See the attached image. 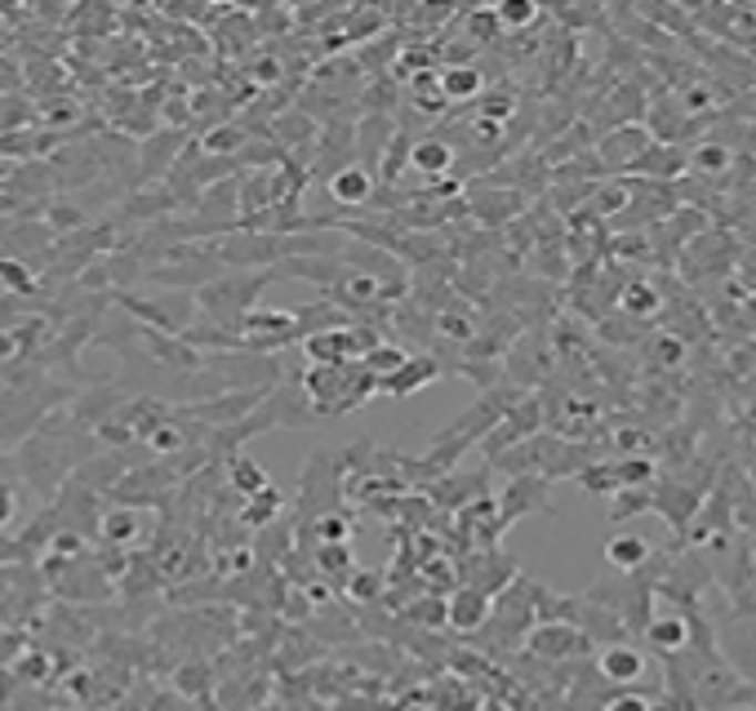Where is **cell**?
Wrapping results in <instances>:
<instances>
[{"label": "cell", "instance_id": "cell-1", "mask_svg": "<svg viewBox=\"0 0 756 711\" xmlns=\"http://www.w3.org/2000/svg\"><path fill=\"white\" fill-rule=\"evenodd\" d=\"M298 388L307 396L311 419H343V414H351L356 405L369 401L374 379L360 370V361L356 365H307Z\"/></svg>", "mask_w": 756, "mask_h": 711}, {"label": "cell", "instance_id": "cell-2", "mask_svg": "<svg viewBox=\"0 0 756 711\" xmlns=\"http://www.w3.org/2000/svg\"><path fill=\"white\" fill-rule=\"evenodd\" d=\"M267 280H272V271H236L227 280H210L205 289H196L201 320H210V324H218L227 333H241V316L249 307H258Z\"/></svg>", "mask_w": 756, "mask_h": 711}, {"label": "cell", "instance_id": "cell-3", "mask_svg": "<svg viewBox=\"0 0 756 711\" xmlns=\"http://www.w3.org/2000/svg\"><path fill=\"white\" fill-rule=\"evenodd\" d=\"M463 205H468V218H477V223L490 227V231L512 227V223L530 209V200H525L521 192H512V187H490V183L463 187Z\"/></svg>", "mask_w": 756, "mask_h": 711}, {"label": "cell", "instance_id": "cell-4", "mask_svg": "<svg viewBox=\"0 0 756 711\" xmlns=\"http://www.w3.org/2000/svg\"><path fill=\"white\" fill-rule=\"evenodd\" d=\"M152 516H143V507H125V503H112L99 512V525L94 534L116 552V556H134L147 538H152Z\"/></svg>", "mask_w": 756, "mask_h": 711}, {"label": "cell", "instance_id": "cell-5", "mask_svg": "<svg viewBox=\"0 0 756 711\" xmlns=\"http://www.w3.org/2000/svg\"><path fill=\"white\" fill-rule=\"evenodd\" d=\"M654 147V138H650V130L636 121V125H619V130H610L592 152H596V161H601V169L610 174V178H627L636 165H641V156Z\"/></svg>", "mask_w": 756, "mask_h": 711}, {"label": "cell", "instance_id": "cell-6", "mask_svg": "<svg viewBox=\"0 0 756 711\" xmlns=\"http://www.w3.org/2000/svg\"><path fill=\"white\" fill-rule=\"evenodd\" d=\"M525 649L539 662H570V658H583L592 649V640L574 622H539V627H530Z\"/></svg>", "mask_w": 756, "mask_h": 711}, {"label": "cell", "instance_id": "cell-7", "mask_svg": "<svg viewBox=\"0 0 756 711\" xmlns=\"http://www.w3.org/2000/svg\"><path fill=\"white\" fill-rule=\"evenodd\" d=\"M183 134L178 130H161V134H152L147 143H143V165H139V187H152V183H161L170 169H174V161L183 156Z\"/></svg>", "mask_w": 756, "mask_h": 711}, {"label": "cell", "instance_id": "cell-8", "mask_svg": "<svg viewBox=\"0 0 756 711\" xmlns=\"http://www.w3.org/2000/svg\"><path fill=\"white\" fill-rule=\"evenodd\" d=\"M548 485H552V481H543V476H512L508 494L499 498V521H503V529H508L512 521L530 516V512H548Z\"/></svg>", "mask_w": 756, "mask_h": 711}, {"label": "cell", "instance_id": "cell-9", "mask_svg": "<svg viewBox=\"0 0 756 711\" xmlns=\"http://www.w3.org/2000/svg\"><path fill=\"white\" fill-rule=\"evenodd\" d=\"M490 605H494V596H486V591L459 583V587L446 596V622H450L454 631H463V636H477V631L486 627V618H490Z\"/></svg>", "mask_w": 756, "mask_h": 711}, {"label": "cell", "instance_id": "cell-10", "mask_svg": "<svg viewBox=\"0 0 756 711\" xmlns=\"http://www.w3.org/2000/svg\"><path fill=\"white\" fill-rule=\"evenodd\" d=\"M441 370H446V365L437 361V356H423V351L415 356V351H410V361H406V365H401L392 379H384V383H378L374 392H384V396H397V401H406V396L423 392L432 379H441Z\"/></svg>", "mask_w": 756, "mask_h": 711}, {"label": "cell", "instance_id": "cell-11", "mask_svg": "<svg viewBox=\"0 0 756 711\" xmlns=\"http://www.w3.org/2000/svg\"><path fill=\"white\" fill-rule=\"evenodd\" d=\"M325 192H329V200H334L338 209H365V205L374 200V192H378V178L351 161V165H343L334 178H325Z\"/></svg>", "mask_w": 756, "mask_h": 711}, {"label": "cell", "instance_id": "cell-12", "mask_svg": "<svg viewBox=\"0 0 756 711\" xmlns=\"http://www.w3.org/2000/svg\"><path fill=\"white\" fill-rule=\"evenodd\" d=\"M596 676L627 689V684H636V680L645 676V653H641L632 640H614V645H605V649L596 653Z\"/></svg>", "mask_w": 756, "mask_h": 711}, {"label": "cell", "instance_id": "cell-13", "mask_svg": "<svg viewBox=\"0 0 756 711\" xmlns=\"http://www.w3.org/2000/svg\"><path fill=\"white\" fill-rule=\"evenodd\" d=\"M641 356L650 374H676L689 361V342L672 329H650V338L641 342Z\"/></svg>", "mask_w": 756, "mask_h": 711}, {"label": "cell", "instance_id": "cell-14", "mask_svg": "<svg viewBox=\"0 0 756 711\" xmlns=\"http://www.w3.org/2000/svg\"><path fill=\"white\" fill-rule=\"evenodd\" d=\"M645 645L658 653V658H676L694 636H689V618L685 614H654L645 627H641Z\"/></svg>", "mask_w": 756, "mask_h": 711}, {"label": "cell", "instance_id": "cell-15", "mask_svg": "<svg viewBox=\"0 0 756 711\" xmlns=\"http://www.w3.org/2000/svg\"><path fill=\"white\" fill-rule=\"evenodd\" d=\"M410 169L419 174V178H450V169H454V147L446 143V138H437V134H419L415 138V147H410Z\"/></svg>", "mask_w": 756, "mask_h": 711}, {"label": "cell", "instance_id": "cell-16", "mask_svg": "<svg viewBox=\"0 0 756 711\" xmlns=\"http://www.w3.org/2000/svg\"><path fill=\"white\" fill-rule=\"evenodd\" d=\"M423 702L432 711H477L481 707V693L463 676H441V680H432V689L423 693Z\"/></svg>", "mask_w": 756, "mask_h": 711}, {"label": "cell", "instance_id": "cell-17", "mask_svg": "<svg viewBox=\"0 0 756 711\" xmlns=\"http://www.w3.org/2000/svg\"><path fill=\"white\" fill-rule=\"evenodd\" d=\"M437 90L446 103H477L486 94V72L472 63V68H441L437 72Z\"/></svg>", "mask_w": 756, "mask_h": 711}, {"label": "cell", "instance_id": "cell-18", "mask_svg": "<svg viewBox=\"0 0 756 711\" xmlns=\"http://www.w3.org/2000/svg\"><path fill=\"white\" fill-rule=\"evenodd\" d=\"M619 311L636 324H650L654 316H663V289L650 285V280H636V285H623L619 289Z\"/></svg>", "mask_w": 756, "mask_h": 711}, {"label": "cell", "instance_id": "cell-19", "mask_svg": "<svg viewBox=\"0 0 756 711\" xmlns=\"http://www.w3.org/2000/svg\"><path fill=\"white\" fill-rule=\"evenodd\" d=\"M227 490L232 494H241V498H254V494H263V490H272V481H267V472H263V463L258 458H249V454H227Z\"/></svg>", "mask_w": 756, "mask_h": 711}, {"label": "cell", "instance_id": "cell-20", "mask_svg": "<svg viewBox=\"0 0 756 711\" xmlns=\"http://www.w3.org/2000/svg\"><path fill=\"white\" fill-rule=\"evenodd\" d=\"M650 543L641 538V534H614L610 543H605V565L614 569V574H636V569H645L650 565Z\"/></svg>", "mask_w": 756, "mask_h": 711}, {"label": "cell", "instance_id": "cell-21", "mask_svg": "<svg viewBox=\"0 0 756 711\" xmlns=\"http://www.w3.org/2000/svg\"><path fill=\"white\" fill-rule=\"evenodd\" d=\"M410 361V351H406V342H388V338H378L365 356H360V370L374 379V388L384 383V379H392L401 365Z\"/></svg>", "mask_w": 756, "mask_h": 711}, {"label": "cell", "instance_id": "cell-22", "mask_svg": "<svg viewBox=\"0 0 756 711\" xmlns=\"http://www.w3.org/2000/svg\"><path fill=\"white\" fill-rule=\"evenodd\" d=\"M280 512H285V498H280L276 490H263V494H254V498H241L236 525H241V529L263 534V529H272V521H276Z\"/></svg>", "mask_w": 756, "mask_h": 711}, {"label": "cell", "instance_id": "cell-23", "mask_svg": "<svg viewBox=\"0 0 756 711\" xmlns=\"http://www.w3.org/2000/svg\"><path fill=\"white\" fill-rule=\"evenodd\" d=\"M539 19H543V10L534 6V0H503V6H494L499 32H512V37H521V32L534 28Z\"/></svg>", "mask_w": 756, "mask_h": 711}, {"label": "cell", "instance_id": "cell-24", "mask_svg": "<svg viewBox=\"0 0 756 711\" xmlns=\"http://www.w3.org/2000/svg\"><path fill=\"white\" fill-rule=\"evenodd\" d=\"M0 289L14 293V298H32V293H37V271H32V262L0 254Z\"/></svg>", "mask_w": 756, "mask_h": 711}, {"label": "cell", "instance_id": "cell-25", "mask_svg": "<svg viewBox=\"0 0 756 711\" xmlns=\"http://www.w3.org/2000/svg\"><path fill=\"white\" fill-rule=\"evenodd\" d=\"M343 591H347L351 605H378V600H384V591H388V578L374 574V569H351Z\"/></svg>", "mask_w": 756, "mask_h": 711}, {"label": "cell", "instance_id": "cell-26", "mask_svg": "<svg viewBox=\"0 0 756 711\" xmlns=\"http://www.w3.org/2000/svg\"><path fill=\"white\" fill-rule=\"evenodd\" d=\"M689 169H698L707 178H725L734 169V147L729 143H698V152L689 156Z\"/></svg>", "mask_w": 756, "mask_h": 711}, {"label": "cell", "instance_id": "cell-27", "mask_svg": "<svg viewBox=\"0 0 756 711\" xmlns=\"http://www.w3.org/2000/svg\"><path fill=\"white\" fill-rule=\"evenodd\" d=\"M512 116H517V94H512V90H486V94L477 99V121L503 130Z\"/></svg>", "mask_w": 756, "mask_h": 711}, {"label": "cell", "instance_id": "cell-28", "mask_svg": "<svg viewBox=\"0 0 756 711\" xmlns=\"http://www.w3.org/2000/svg\"><path fill=\"white\" fill-rule=\"evenodd\" d=\"M174 684L183 689V693H192V698H210L214 693V684H218V676H214V667L210 662H183L178 667V676H174Z\"/></svg>", "mask_w": 756, "mask_h": 711}, {"label": "cell", "instance_id": "cell-29", "mask_svg": "<svg viewBox=\"0 0 756 711\" xmlns=\"http://www.w3.org/2000/svg\"><path fill=\"white\" fill-rule=\"evenodd\" d=\"M19 467H10V458H0V529H10L19 516Z\"/></svg>", "mask_w": 756, "mask_h": 711}, {"label": "cell", "instance_id": "cell-30", "mask_svg": "<svg viewBox=\"0 0 756 711\" xmlns=\"http://www.w3.org/2000/svg\"><path fill=\"white\" fill-rule=\"evenodd\" d=\"M401 614L415 622V627H446V596L441 591H428V596H419L415 605H401Z\"/></svg>", "mask_w": 756, "mask_h": 711}, {"label": "cell", "instance_id": "cell-31", "mask_svg": "<svg viewBox=\"0 0 756 711\" xmlns=\"http://www.w3.org/2000/svg\"><path fill=\"white\" fill-rule=\"evenodd\" d=\"M641 512H654V485L623 490V494H614V503H610V521H627V516H641Z\"/></svg>", "mask_w": 756, "mask_h": 711}, {"label": "cell", "instance_id": "cell-32", "mask_svg": "<svg viewBox=\"0 0 756 711\" xmlns=\"http://www.w3.org/2000/svg\"><path fill=\"white\" fill-rule=\"evenodd\" d=\"M316 569H320V574H329V578L343 587V583H347V574L356 569L351 547H316Z\"/></svg>", "mask_w": 756, "mask_h": 711}, {"label": "cell", "instance_id": "cell-33", "mask_svg": "<svg viewBox=\"0 0 756 711\" xmlns=\"http://www.w3.org/2000/svg\"><path fill=\"white\" fill-rule=\"evenodd\" d=\"M605 711H663V707H654V702H650L645 693H636V689H619V693H610Z\"/></svg>", "mask_w": 756, "mask_h": 711}]
</instances>
